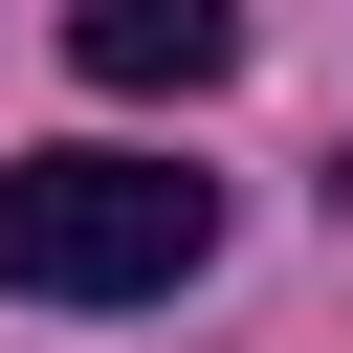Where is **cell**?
Returning a JSON list of instances; mask_svg holds the SVG:
<instances>
[{
	"mask_svg": "<svg viewBox=\"0 0 353 353\" xmlns=\"http://www.w3.org/2000/svg\"><path fill=\"white\" fill-rule=\"evenodd\" d=\"M221 265V176H176V154H0V287L22 309H154V287H199Z\"/></svg>",
	"mask_w": 353,
	"mask_h": 353,
	"instance_id": "1",
	"label": "cell"
},
{
	"mask_svg": "<svg viewBox=\"0 0 353 353\" xmlns=\"http://www.w3.org/2000/svg\"><path fill=\"white\" fill-rule=\"evenodd\" d=\"M66 66H88L110 110H176V88L243 66V0H66Z\"/></svg>",
	"mask_w": 353,
	"mask_h": 353,
	"instance_id": "2",
	"label": "cell"
}]
</instances>
